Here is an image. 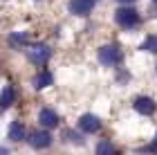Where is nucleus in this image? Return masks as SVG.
Segmentation results:
<instances>
[{
    "instance_id": "1",
    "label": "nucleus",
    "mask_w": 157,
    "mask_h": 155,
    "mask_svg": "<svg viewBox=\"0 0 157 155\" xmlns=\"http://www.w3.org/2000/svg\"><path fill=\"white\" fill-rule=\"evenodd\" d=\"M115 20L119 27H124V29H132V27L139 25V11L132 9V7H119L115 11Z\"/></svg>"
},
{
    "instance_id": "2",
    "label": "nucleus",
    "mask_w": 157,
    "mask_h": 155,
    "mask_svg": "<svg viewBox=\"0 0 157 155\" xmlns=\"http://www.w3.org/2000/svg\"><path fill=\"white\" fill-rule=\"evenodd\" d=\"M121 59H124V52H121L119 45H103L101 50H99V61H101V65H105V68L119 65Z\"/></svg>"
},
{
    "instance_id": "3",
    "label": "nucleus",
    "mask_w": 157,
    "mask_h": 155,
    "mask_svg": "<svg viewBox=\"0 0 157 155\" xmlns=\"http://www.w3.org/2000/svg\"><path fill=\"white\" fill-rule=\"evenodd\" d=\"M27 142H29V146L32 149H47V146H52V135H49V130H34V133H29V135L25 137Z\"/></svg>"
},
{
    "instance_id": "4",
    "label": "nucleus",
    "mask_w": 157,
    "mask_h": 155,
    "mask_svg": "<svg viewBox=\"0 0 157 155\" xmlns=\"http://www.w3.org/2000/svg\"><path fill=\"white\" fill-rule=\"evenodd\" d=\"M49 56H52V50H49L47 45H32L29 50H27V59H29L32 63H36V65H43V63H47L49 61Z\"/></svg>"
},
{
    "instance_id": "5",
    "label": "nucleus",
    "mask_w": 157,
    "mask_h": 155,
    "mask_svg": "<svg viewBox=\"0 0 157 155\" xmlns=\"http://www.w3.org/2000/svg\"><path fill=\"white\" fill-rule=\"evenodd\" d=\"M76 128L81 133H88V135L99 133V130H101V119H99L97 115H90V112H88V115H81V117H78Z\"/></svg>"
},
{
    "instance_id": "6",
    "label": "nucleus",
    "mask_w": 157,
    "mask_h": 155,
    "mask_svg": "<svg viewBox=\"0 0 157 155\" xmlns=\"http://www.w3.org/2000/svg\"><path fill=\"white\" fill-rule=\"evenodd\" d=\"M132 108H135V112H139V115L151 117L157 110V103H155V99H151V97H137V99L132 101Z\"/></svg>"
},
{
    "instance_id": "7",
    "label": "nucleus",
    "mask_w": 157,
    "mask_h": 155,
    "mask_svg": "<svg viewBox=\"0 0 157 155\" xmlns=\"http://www.w3.org/2000/svg\"><path fill=\"white\" fill-rule=\"evenodd\" d=\"M99 0H70V11L74 16H88V14L94 9V5Z\"/></svg>"
},
{
    "instance_id": "8",
    "label": "nucleus",
    "mask_w": 157,
    "mask_h": 155,
    "mask_svg": "<svg viewBox=\"0 0 157 155\" xmlns=\"http://www.w3.org/2000/svg\"><path fill=\"white\" fill-rule=\"evenodd\" d=\"M38 124H40L45 130H52V128L59 126V115H56L52 108H43V110L38 112Z\"/></svg>"
},
{
    "instance_id": "9",
    "label": "nucleus",
    "mask_w": 157,
    "mask_h": 155,
    "mask_svg": "<svg viewBox=\"0 0 157 155\" xmlns=\"http://www.w3.org/2000/svg\"><path fill=\"white\" fill-rule=\"evenodd\" d=\"M54 83V76H52V72H47V70H40V72L34 76V88L36 90H45V88H49Z\"/></svg>"
},
{
    "instance_id": "10",
    "label": "nucleus",
    "mask_w": 157,
    "mask_h": 155,
    "mask_svg": "<svg viewBox=\"0 0 157 155\" xmlns=\"http://www.w3.org/2000/svg\"><path fill=\"white\" fill-rule=\"evenodd\" d=\"M13 101H16V88L9 83V86H5L2 92H0V108H9Z\"/></svg>"
},
{
    "instance_id": "11",
    "label": "nucleus",
    "mask_w": 157,
    "mask_h": 155,
    "mask_svg": "<svg viewBox=\"0 0 157 155\" xmlns=\"http://www.w3.org/2000/svg\"><path fill=\"white\" fill-rule=\"evenodd\" d=\"M25 137H27V130H25L23 122H11V126H9V139H11V142H23Z\"/></svg>"
},
{
    "instance_id": "12",
    "label": "nucleus",
    "mask_w": 157,
    "mask_h": 155,
    "mask_svg": "<svg viewBox=\"0 0 157 155\" xmlns=\"http://www.w3.org/2000/svg\"><path fill=\"white\" fill-rule=\"evenodd\" d=\"M97 155H117V146L110 139H99L97 144Z\"/></svg>"
},
{
    "instance_id": "13",
    "label": "nucleus",
    "mask_w": 157,
    "mask_h": 155,
    "mask_svg": "<svg viewBox=\"0 0 157 155\" xmlns=\"http://www.w3.org/2000/svg\"><path fill=\"white\" fill-rule=\"evenodd\" d=\"M139 50L151 52V54H157V36H155V34H151V36H146V38H144V43H141Z\"/></svg>"
},
{
    "instance_id": "14",
    "label": "nucleus",
    "mask_w": 157,
    "mask_h": 155,
    "mask_svg": "<svg viewBox=\"0 0 157 155\" xmlns=\"http://www.w3.org/2000/svg\"><path fill=\"white\" fill-rule=\"evenodd\" d=\"M9 45H16V47H20V45H27L29 43V36L27 34H23V32H16V34H9Z\"/></svg>"
},
{
    "instance_id": "15",
    "label": "nucleus",
    "mask_w": 157,
    "mask_h": 155,
    "mask_svg": "<svg viewBox=\"0 0 157 155\" xmlns=\"http://www.w3.org/2000/svg\"><path fill=\"white\" fill-rule=\"evenodd\" d=\"M63 139H70L72 144H76V146H81V144H85V139L78 135V133H74V130H63Z\"/></svg>"
},
{
    "instance_id": "16",
    "label": "nucleus",
    "mask_w": 157,
    "mask_h": 155,
    "mask_svg": "<svg viewBox=\"0 0 157 155\" xmlns=\"http://www.w3.org/2000/svg\"><path fill=\"white\" fill-rule=\"evenodd\" d=\"M0 155H9V151H7L5 146H0Z\"/></svg>"
},
{
    "instance_id": "17",
    "label": "nucleus",
    "mask_w": 157,
    "mask_h": 155,
    "mask_svg": "<svg viewBox=\"0 0 157 155\" xmlns=\"http://www.w3.org/2000/svg\"><path fill=\"white\" fill-rule=\"evenodd\" d=\"M117 2H121V5H128V2H135V0H117Z\"/></svg>"
},
{
    "instance_id": "18",
    "label": "nucleus",
    "mask_w": 157,
    "mask_h": 155,
    "mask_svg": "<svg viewBox=\"0 0 157 155\" xmlns=\"http://www.w3.org/2000/svg\"><path fill=\"white\" fill-rule=\"evenodd\" d=\"M153 144H157V135H155V142H153Z\"/></svg>"
},
{
    "instance_id": "19",
    "label": "nucleus",
    "mask_w": 157,
    "mask_h": 155,
    "mask_svg": "<svg viewBox=\"0 0 157 155\" xmlns=\"http://www.w3.org/2000/svg\"><path fill=\"white\" fill-rule=\"evenodd\" d=\"M153 2H155V5H157V0H153Z\"/></svg>"
}]
</instances>
